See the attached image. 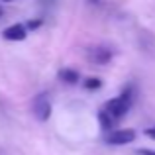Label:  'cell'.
Returning <instances> with one entry per match:
<instances>
[{"instance_id":"6da1fadb","label":"cell","mask_w":155,"mask_h":155,"mask_svg":"<svg viewBox=\"0 0 155 155\" xmlns=\"http://www.w3.org/2000/svg\"><path fill=\"white\" fill-rule=\"evenodd\" d=\"M130 106H132V91L128 88V91H124L120 96L108 100V102H106V106H104V110L118 122V120H120V118L130 110Z\"/></svg>"},{"instance_id":"7a4b0ae2","label":"cell","mask_w":155,"mask_h":155,"mask_svg":"<svg viewBox=\"0 0 155 155\" xmlns=\"http://www.w3.org/2000/svg\"><path fill=\"white\" fill-rule=\"evenodd\" d=\"M31 112H34V116L38 118L39 122H45L47 118L51 116V102H49V96H47L45 92H41V94H38L34 98V102H31Z\"/></svg>"},{"instance_id":"3957f363","label":"cell","mask_w":155,"mask_h":155,"mask_svg":"<svg viewBox=\"0 0 155 155\" xmlns=\"http://www.w3.org/2000/svg\"><path fill=\"white\" fill-rule=\"evenodd\" d=\"M134 140H136L134 130H116V132H110L106 136V143L110 145H126V143H132Z\"/></svg>"},{"instance_id":"277c9868","label":"cell","mask_w":155,"mask_h":155,"mask_svg":"<svg viewBox=\"0 0 155 155\" xmlns=\"http://www.w3.org/2000/svg\"><path fill=\"white\" fill-rule=\"evenodd\" d=\"M26 35H28V28L24 24H14V26L6 28L2 31V38L8 39V41H22V39H26Z\"/></svg>"},{"instance_id":"5b68a950","label":"cell","mask_w":155,"mask_h":155,"mask_svg":"<svg viewBox=\"0 0 155 155\" xmlns=\"http://www.w3.org/2000/svg\"><path fill=\"white\" fill-rule=\"evenodd\" d=\"M88 59L94 61L96 65H106L112 59V51L108 47H92L91 53H88Z\"/></svg>"},{"instance_id":"8992f818","label":"cell","mask_w":155,"mask_h":155,"mask_svg":"<svg viewBox=\"0 0 155 155\" xmlns=\"http://www.w3.org/2000/svg\"><path fill=\"white\" fill-rule=\"evenodd\" d=\"M59 79L67 84H77L79 83V73L75 69H61L59 71Z\"/></svg>"},{"instance_id":"52a82bcc","label":"cell","mask_w":155,"mask_h":155,"mask_svg":"<svg viewBox=\"0 0 155 155\" xmlns=\"http://www.w3.org/2000/svg\"><path fill=\"white\" fill-rule=\"evenodd\" d=\"M98 120H100V126H102V130H110L114 124H116V120H114V118L110 116V114L106 112L104 108L100 110V114H98Z\"/></svg>"},{"instance_id":"ba28073f","label":"cell","mask_w":155,"mask_h":155,"mask_svg":"<svg viewBox=\"0 0 155 155\" xmlns=\"http://www.w3.org/2000/svg\"><path fill=\"white\" fill-rule=\"evenodd\" d=\"M102 87V81L98 79V77H88L87 81H84V88L87 91H96V88Z\"/></svg>"},{"instance_id":"9c48e42d","label":"cell","mask_w":155,"mask_h":155,"mask_svg":"<svg viewBox=\"0 0 155 155\" xmlns=\"http://www.w3.org/2000/svg\"><path fill=\"white\" fill-rule=\"evenodd\" d=\"M39 24H41L39 20H34V22H28L26 28H28V30H35V28H39Z\"/></svg>"},{"instance_id":"30bf717a","label":"cell","mask_w":155,"mask_h":155,"mask_svg":"<svg viewBox=\"0 0 155 155\" xmlns=\"http://www.w3.org/2000/svg\"><path fill=\"white\" fill-rule=\"evenodd\" d=\"M145 136L151 137V140H155V126H153V128H147V130H145Z\"/></svg>"},{"instance_id":"8fae6325","label":"cell","mask_w":155,"mask_h":155,"mask_svg":"<svg viewBox=\"0 0 155 155\" xmlns=\"http://www.w3.org/2000/svg\"><path fill=\"white\" fill-rule=\"evenodd\" d=\"M141 155H155V149H140Z\"/></svg>"},{"instance_id":"7c38bea8","label":"cell","mask_w":155,"mask_h":155,"mask_svg":"<svg viewBox=\"0 0 155 155\" xmlns=\"http://www.w3.org/2000/svg\"><path fill=\"white\" fill-rule=\"evenodd\" d=\"M88 2H94V4H98V2H100V0H88Z\"/></svg>"},{"instance_id":"4fadbf2b","label":"cell","mask_w":155,"mask_h":155,"mask_svg":"<svg viewBox=\"0 0 155 155\" xmlns=\"http://www.w3.org/2000/svg\"><path fill=\"white\" fill-rule=\"evenodd\" d=\"M2 2H14V0H2Z\"/></svg>"},{"instance_id":"5bb4252c","label":"cell","mask_w":155,"mask_h":155,"mask_svg":"<svg viewBox=\"0 0 155 155\" xmlns=\"http://www.w3.org/2000/svg\"><path fill=\"white\" fill-rule=\"evenodd\" d=\"M0 18H2V8H0Z\"/></svg>"}]
</instances>
